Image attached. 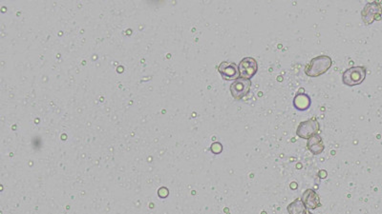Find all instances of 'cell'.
<instances>
[{"label": "cell", "mask_w": 382, "mask_h": 214, "mask_svg": "<svg viewBox=\"0 0 382 214\" xmlns=\"http://www.w3.org/2000/svg\"><path fill=\"white\" fill-rule=\"evenodd\" d=\"M333 65L332 58L328 56H319L313 58L305 67V73L309 77H318L327 72Z\"/></svg>", "instance_id": "1"}, {"label": "cell", "mask_w": 382, "mask_h": 214, "mask_svg": "<svg viewBox=\"0 0 382 214\" xmlns=\"http://www.w3.org/2000/svg\"><path fill=\"white\" fill-rule=\"evenodd\" d=\"M366 68L362 66H355L348 69L343 72L342 75L343 83L350 87L360 85L366 78Z\"/></svg>", "instance_id": "2"}, {"label": "cell", "mask_w": 382, "mask_h": 214, "mask_svg": "<svg viewBox=\"0 0 382 214\" xmlns=\"http://www.w3.org/2000/svg\"><path fill=\"white\" fill-rule=\"evenodd\" d=\"M320 131V125L316 119H309L303 121L298 125L296 130V135L302 139L309 140L311 137L318 135Z\"/></svg>", "instance_id": "3"}, {"label": "cell", "mask_w": 382, "mask_h": 214, "mask_svg": "<svg viewBox=\"0 0 382 214\" xmlns=\"http://www.w3.org/2000/svg\"><path fill=\"white\" fill-rule=\"evenodd\" d=\"M252 87V81L250 79L239 77L231 85L232 97L236 100H241L250 92Z\"/></svg>", "instance_id": "4"}, {"label": "cell", "mask_w": 382, "mask_h": 214, "mask_svg": "<svg viewBox=\"0 0 382 214\" xmlns=\"http://www.w3.org/2000/svg\"><path fill=\"white\" fill-rule=\"evenodd\" d=\"M382 13V5L378 2H372L366 4L364 9L361 11L362 20L367 25H370L376 19H379Z\"/></svg>", "instance_id": "5"}, {"label": "cell", "mask_w": 382, "mask_h": 214, "mask_svg": "<svg viewBox=\"0 0 382 214\" xmlns=\"http://www.w3.org/2000/svg\"><path fill=\"white\" fill-rule=\"evenodd\" d=\"M238 67L240 71V76L242 78L250 80L255 76L258 71V64L254 57H245L239 63Z\"/></svg>", "instance_id": "6"}, {"label": "cell", "mask_w": 382, "mask_h": 214, "mask_svg": "<svg viewBox=\"0 0 382 214\" xmlns=\"http://www.w3.org/2000/svg\"><path fill=\"white\" fill-rule=\"evenodd\" d=\"M218 71L222 75L223 79L225 80H236V79L239 78L240 76V71H239V67L237 64L233 63V62H222L219 67H218Z\"/></svg>", "instance_id": "7"}, {"label": "cell", "mask_w": 382, "mask_h": 214, "mask_svg": "<svg viewBox=\"0 0 382 214\" xmlns=\"http://www.w3.org/2000/svg\"><path fill=\"white\" fill-rule=\"evenodd\" d=\"M301 200L308 210H315L321 207V201L318 194L312 189L305 191L302 195Z\"/></svg>", "instance_id": "8"}, {"label": "cell", "mask_w": 382, "mask_h": 214, "mask_svg": "<svg viewBox=\"0 0 382 214\" xmlns=\"http://www.w3.org/2000/svg\"><path fill=\"white\" fill-rule=\"evenodd\" d=\"M307 147H308V149H309L313 154H314V155L321 154L325 149L323 138L319 136V135H316V136L311 137V138L308 140Z\"/></svg>", "instance_id": "9"}, {"label": "cell", "mask_w": 382, "mask_h": 214, "mask_svg": "<svg viewBox=\"0 0 382 214\" xmlns=\"http://www.w3.org/2000/svg\"><path fill=\"white\" fill-rule=\"evenodd\" d=\"M293 107L298 111H306L311 107V97L306 93H298L293 98Z\"/></svg>", "instance_id": "10"}, {"label": "cell", "mask_w": 382, "mask_h": 214, "mask_svg": "<svg viewBox=\"0 0 382 214\" xmlns=\"http://www.w3.org/2000/svg\"><path fill=\"white\" fill-rule=\"evenodd\" d=\"M308 212V209L302 202L301 199H295L292 203L288 206V213L289 214H306Z\"/></svg>", "instance_id": "11"}, {"label": "cell", "mask_w": 382, "mask_h": 214, "mask_svg": "<svg viewBox=\"0 0 382 214\" xmlns=\"http://www.w3.org/2000/svg\"><path fill=\"white\" fill-rule=\"evenodd\" d=\"M222 149H223V146H222L220 143H214V144H212V146H211V150H212V152L215 153V154L220 153L221 151H222Z\"/></svg>", "instance_id": "12"}, {"label": "cell", "mask_w": 382, "mask_h": 214, "mask_svg": "<svg viewBox=\"0 0 382 214\" xmlns=\"http://www.w3.org/2000/svg\"><path fill=\"white\" fill-rule=\"evenodd\" d=\"M312 214V213H311V212H309V211H308V212H307V214Z\"/></svg>", "instance_id": "13"}]
</instances>
